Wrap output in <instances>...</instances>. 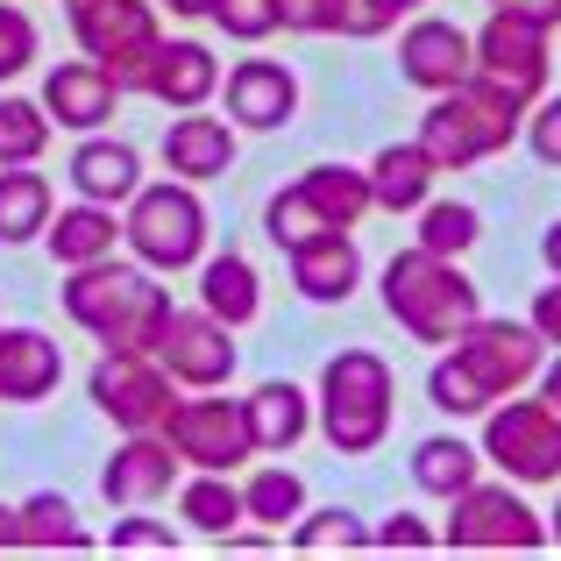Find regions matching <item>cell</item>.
<instances>
[{"mask_svg": "<svg viewBox=\"0 0 561 561\" xmlns=\"http://www.w3.org/2000/svg\"><path fill=\"white\" fill-rule=\"evenodd\" d=\"M548 363V342L534 334V320H491L477 313L462 334L448 342V356L426 370V398L448 420H483L497 398L526 391Z\"/></svg>", "mask_w": 561, "mask_h": 561, "instance_id": "cell-1", "label": "cell"}, {"mask_svg": "<svg viewBox=\"0 0 561 561\" xmlns=\"http://www.w3.org/2000/svg\"><path fill=\"white\" fill-rule=\"evenodd\" d=\"M65 320L85 328L100 348H128V356H157L171 320V291L157 285V271L122 256H100L65 271Z\"/></svg>", "mask_w": 561, "mask_h": 561, "instance_id": "cell-2", "label": "cell"}, {"mask_svg": "<svg viewBox=\"0 0 561 561\" xmlns=\"http://www.w3.org/2000/svg\"><path fill=\"white\" fill-rule=\"evenodd\" d=\"M383 313L426 348H448L469 320L483 313V291L469 285V271L455 256H434V249H398L383 263Z\"/></svg>", "mask_w": 561, "mask_h": 561, "instance_id": "cell-3", "label": "cell"}, {"mask_svg": "<svg viewBox=\"0 0 561 561\" xmlns=\"http://www.w3.org/2000/svg\"><path fill=\"white\" fill-rule=\"evenodd\" d=\"M391 405H398V383H391V363H383L377 348H342V356H328L313 412H320V434H328L334 455H348V462L377 455L383 434H391Z\"/></svg>", "mask_w": 561, "mask_h": 561, "instance_id": "cell-4", "label": "cell"}, {"mask_svg": "<svg viewBox=\"0 0 561 561\" xmlns=\"http://www.w3.org/2000/svg\"><path fill=\"white\" fill-rule=\"evenodd\" d=\"M519 128H526L519 100L497 93V85H483L477 71H469L455 93H434V107L420 114V150L434 157L440 171H469V164H483V157L512 150Z\"/></svg>", "mask_w": 561, "mask_h": 561, "instance_id": "cell-5", "label": "cell"}, {"mask_svg": "<svg viewBox=\"0 0 561 561\" xmlns=\"http://www.w3.org/2000/svg\"><path fill=\"white\" fill-rule=\"evenodd\" d=\"M122 242L136 249L142 271L157 277H179V271H199L206 256V206H199V185L185 179H157L128 199L122 214Z\"/></svg>", "mask_w": 561, "mask_h": 561, "instance_id": "cell-6", "label": "cell"}, {"mask_svg": "<svg viewBox=\"0 0 561 561\" xmlns=\"http://www.w3.org/2000/svg\"><path fill=\"white\" fill-rule=\"evenodd\" d=\"M363 214H370V171L313 164V171H299L285 192H271V206H263V234H271V249L285 256V249L313 242V234H328V228H356Z\"/></svg>", "mask_w": 561, "mask_h": 561, "instance_id": "cell-7", "label": "cell"}, {"mask_svg": "<svg viewBox=\"0 0 561 561\" xmlns=\"http://www.w3.org/2000/svg\"><path fill=\"white\" fill-rule=\"evenodd\" d=\"M440 548H497V554H534L548 548V519L519 497V483H491L477 477L469 491L448 497V526H440Z\"/></svg>", "mask_w": 561, "mask_h": 561, "instance_id": "cell-8", "label": "cell"}, {"mask_svg": "<svg viewBox=\"0 0 561 561\" xmlns=\"http://www.w3.org/2000/svg\"><path fill=\"white\" fill-rule=\"evenodd\" d=\"M483 462L512 483H561V412L548 398H497L483 412Z\"/></svg>", "mask_w": 561, "mask_h": 561, "instance_id": "cell-9", "label": "cell"}, {"mask_svg": "<svg viewBox=\"0 0 561 561\" xmlns=\"http://www.w3.org/2000/svg\"><path fill=\"white\" fill-rule=\"evenodd\" d=\"M71 36L93 65H107L122 79V93H142V65L164 43V22H157L150 0H65Z\"/></svg>", "mask_w": 561, "mask_h": 561, "instance_id": "cell-10", "label": "cell"}, {"mask_svg": "<svg viewBox=\"0 0 561 561\" xmlns=\"http://www.w3.org/2000/svg\"><path fill=\"white\" fill-rule=\"evenodd\" d=\"M157 434L179 448L185 469H242L249 455H256V434H249V405L242 398H228V383L220 391H192L179 405L164 412V426Z\"/></svg>", "mask_w": 561, "mask_h": 561, "instance_id": "cell-11", "label": "cell"}, {"mask_svg": "<svg viewBox=\"0 0 561 561\" xmlns=\"http://www.w3.org/2000/svg\"><path fill=\"white\" fill-rule=\"evenodd\" d=\"M85 398L107 412L122 434H157L164 412L179 405V383L157 356H128V348H100V363L85 370Z\"/></svg>", "mask_w": 561, "mask_h": 561, "instance_id": "cell-12", "label": "cell"}, {"mask_svg": "<svg viewBox=\"0 0 561 561\" xmlns=\"http://www.w3.org/2000/svg\"><path fill=\"white\" fill-rule=\"evenodd\" d=\"M477 79L483 85H497V93H512L519 107H534L540 93H548V28L540 22H526V14H512V8H491V22L477 28Z\"/></svg>", "mask_w": 561, "mask_h": 561, "instance_id": "cell-13", "label": "cell"}, {"mask_svg": "<svg viewBox=\"0 0 561 561\" xmlns=\"http://www.w3.org/2000/svg\"><path fill=\"white\" fill-rule=\"evenodd\" d=\"M157 363L171 370L179 391H220V383L234 377V363H242V348H234V328L214 320L206 306H171Z\"/></svg>", "mask_w": 561, "mask_h": 561, "instance_id": "cell-14", "label": "cell"}, {"mask_svg": "<svg viewBox=\"0 0 561 561\" xmlns=\"http://www.w3.org/2000/svg\"><path fill=\"white\" fill-rule=\"evenodd\" d=\"M398 71H405V85H420L426 100L455 93V85L477 71V43H469V28H455L448 14H412L405 36H398Z\"/></svg>", "mask_w": 561, "mask_h": 561, "instance_id": "cell-15", "label": "cell"}, {"mask_svg": "<svg viewBox=\"0 0 561 561\" xmlns=\"http://www.w3.org/2000/svg\"><path fill=\"white\" fill-rule=\"evenodd\" d=\"M220 93H228V122L234 128L271 136V128H285L291 114H299V71L277 65V57H242V65L220 71Z\"/></svg>", "mask_w": 561, "mask_h": 561, "instance_id": "cell-16", "label": "cell"}, {"mask_svg": "<svg viewBox=\"0 0 561 561\" xmlns=\"http://www.w3.org/2000/svg\"><path fill=\"white\" fill-rule=\"evenodd\" d=\"M179 469L185 462L164 434H128L122 448L107 455V469H100V497H107L114 512H142V505H157V497H171Z\"/></svg>", "mask_w": 561, "mask_h": 561, "instance_id": "cell-17", "label": "cell"}, {"mask_svg": "<svg viewBox=\"0 0 561 561\" xmlns=\"http://www.w3.org/2000/svg\"><path fill=\"white\" fill-rule=\"evenodd\" d=\"M114 107H122V79H114L107 65H93V57L43 71V114H50L57 128H71V136H93V128H107Z\"/></svg>", "mask_w": 561, "mask_h": 561, "instance_id": "cell-18", "label": "cell"}, {"mask_svg": "<svg viewBox=\"0 0 561 561\" xmlns=\"http://www.w3.org/2000/svg\"><path fill=\"white\" fill-rule=\"evenodd\" d=\"M285 263H291V291H299L306 306H342V299H356V285H363L356 228H328V234H313V242L285 249Z\"/></svg>", "mask_w": 561, "mask_h": 561, "instance_id": "cell-19", "label": "cell"}, {"mask_svg": "<svg viewBox=\"0 0 561 561\" xmlns=\"http://www.w3.org/2000/svg\"><path fill=\"white\" fill-rule=\"evenodd\" d=\"M142 93L164 100L171 114L206 107V100L220 93V65H214V50H206L199 36H164V43L150 50V65H142Z\"/></svg>", "mask_w": 561, "mask_h": 561, "instance_id": "cell-20", "label": "cell"}, {"mask_svg": "<svg viewBox=\"0 0 561 561\" xmlns=\"http://www.w3.org/2000/svg\"><path fill=\"white\" fill-rule=\"evenodd\" d=\"M234 150H242L234 122H220V114H206V107H185L179 122L164 128V171H171V179H185V185L228 179Z\"/></svg>", "mask_w": 561, "mask_h": 561, "instance_id": "cell-21", "label": "cell"}, {"mask_svg": "<svg viewBox=\"0 0 561 561\" xmlns=\"http://www.w3.org/2000/svg\"><path fill=\"white\" fill-rule=\"evenodd\" d=\"M65 179L79 199H93V206H128L142 192V150L128 136H79V150H71V164H65Z\"/></svg>", "mask_w": 561, "mask_h": 561, "instance_id": "cell-22", "label": "cell"}, {"mask_svg": "<svg viewBox=\"0 0 561 561\" xmlns=\"http://www.w3.org/2000/svg\"><path fill=\"white\" fill-rule=\"evenodd\" d=\"M65 383V348L43 328H0V405H43Z\"/></svg>", "mask_w": 561, "mask_h": 561, "instance_id": "cell-23", "label": "cell"}, {"mask_svg": "<svg viewBox=\"0 0 561 561\" xmlns=\"http://www.w3.org/2000/svg\"><path fill=\"white\" fill-rule=\"evenodd\" d=\"M242 405H249V434H256V455H291L306 434H313V398H306L291 377H263L256 391L242 398Z\"/></svg>", "mask_w": 561, "mask_h": 561, "instance_id": "cell-24", "label": "cell"}, {"mask_svg": "<svg viewBox=\"0 0 561 561\" xmlns=\"http://www.w3.org/2000/svg\"><path fill=\"white\" fill-rule=\"evenodd\" d=\"M114 242H122V220H114V206H93V199L57 206L50 228H43V249H50L57 271H79V263L114 256Z\"/></svg>", "mask_w": 561, "mask_h": 561, "instance_id": "cell-25", "label": "cell"}, {"mask_svg": "<svg viewBox=\"0 0 561 561\" xmlns=\"http://www.w3.org/2000/svg\"><path fill=\"white\" fill-rule=\"evenodd\" d=\"M434 179H440V164L420 142H383L377 164H370V206H383V214H420L434 199Z\"/></svg>", "mask_w": 561, "mask_h": 561, "instance_id": "cell-26", "label": "cell"}, {"mask_svg": "<svg viewBox=\"0 0 561 561\" xmlns=\"http://www.w3.org/2000/svg\"><path fill=\"white\" fill-rule=\"evenodd\" d=\"M199 306L228 328H249L263 313V277L242 249H220V256H199Z\"/></svg>", "mask_w": 561, "mask_h": 561, "instance_id": "cell-27", "label": "cell"}, {"mask_svg": "<svg viewBox=\"0 0 561 561\" xmlns=\"http://www.w3.org/2000/svg\"><path fill=\"white\" fill-rule=\"evenodd\" d=\"M57 192L36 164H0V242H43Z\"/></svg>", "mask_w": 561, "mask_h": 561, "instance_id": "cell-28", "label": "cell"}, {"mask_svg": "<svg viewBox=\"0 0 561 561\" xmlns=\"http://www.w3.org/2000/svg\"><path fill=\"white\" fill-rule=\"evenodd\" d=\"M179 519L199 540H228L242 526V483H228V469H192L179 483Z\"/></svg>", "mask_w": 561, "mask_h": 561, "instance_id": "cell-29", "label": "cell"}, {"mask_svg": "<svg viewBox=\"0 0 561 561\" xmlns=\"http://www.w3.org/2000/svg\"><path fill=\"white\" fill-rule=\"evenodd\" d=\"M477 477H483V448H469L462 434H426L420 448H412V483H420L426 497H440V505H448L455 491H469Z\"/></svg>", "mask_w": 561, "mask_h": 561, "instance_id": "cell-30", "label": "cell"}, {"mask_svg": "<svg viewBox=\"0 0 561 561\" xmlns=\"http://www.w3.org/2000/svg\"><path fill=\"white\" fill-rule=\"evenodd\" d=\"M14 548H85V526L71 512V497L36 491L14 505Z\"/></svg>", "mask_w": 561, "mask_h": 561, "instance_id": "cell-31", "label": "cell"}, {"mask_svg": "<svg viewBox=\"0 0 561 561\" xmlns=\"http://www.w3.org/2000/svg\"><path fill=\"white\" fill-rule=\"evenodd\" d=\"M299 512H306V483H299V469H277V462L249 469V483H242V519L277 526V534H285Z\"/></svg>", "mask_w": 561, "mask_h": 561, "instance_id": "cell-32", "label": "cell"}, {"mask_svg": "<svg viewBox=\"0 0 561 561\" xmlns=\"http://www.w3.org/2000/svg\"><path fill=\"white\" fill-rule=\"evenodd\" d=\"M291 548L299 554H363L370 548V526L348 505H320V512H299V519H291Z\"/></svg>", "mask_w": 561, "mask_h": 561, "instance_id": "cell-33", "label": "cell"}, {"mask_svg": "<svg viewBox=\"0 0 561 561\" xmlns=\"http://www.w3.org/2000/svg\"><path fill=\"white\" fill-rule=\"evenodd\" d=\"M50 150V114L43 100H22L0 85V164H36Z\"/></svg>", "mask_w": 561, "mask_h": 561, "instance_id": "cell-34", "label": "cell"}, {"mask_svg": "<svg viewBox=\"0 0 561 561\" xmlns=\"http://www.w3.org/2000/svg\"><path fill=\"white\" fill-rule=\"evenodd\" d=\"M477 234H483V214L469 199H426L420 206V249H434V256L462 263L477 249Z\"/></svg>", "mask_w": 561, "mask_h": 561, "instance_id": "cell-35", "label": "cell"}, {"mask_svg": "<svg viewBox=\"0 0 561 561\" xmlns=\"http://www.w3.org/2000/svg\"><path fill=\"white\" fill-rule=\"evenodd\" d=\"M271 8H277V28H291V36H348L356 0H271Z\"/></svg>", "mask_w": 561, "mask_h": 561, "instance_id": "cell-36", "label": "cell"}, {"mask_svg": "<svg viewBox=\"0 0 561 561\" xmlns=\"http://www.w3.org/2000/svg\"><path fill=\"white\" fill-rule=\"evenodd\" d=\"M28 65H36V22L0 0V85H14Z\"/></svg>", "mask_w": 561, "mask_h": 561, "instance_id": "cell-37", "label": "cell"}, {"mask_svg": "<svg viewBox=\"0 0 561 561\" xmlns=\"http://www.w3.org/2000/svg\"><path fill=\"white\" fill-rule=\"evenodd\" d=\"M206 22H220L234 43H263V36H277V8H271V0H220Z\"/></svg>", "mask_w": 561, "mask_h": 561, "instance_id": "cell-38", "label": "cell"}, {"mask_svg": "<svg viewBox=\"0 0 561 561\" xmlns=\"http://www.w3.org/2000/svg\"><path fill=\"white\" fill-rule=\"evenodd\" d=\"M519 136H526V150H534L540 164L561 171V93H540L534 107H526V128H519Z\"/></svg>", "mask_w": 561, "mask_h": 561, "instance_id": "cell-39", "label": "cell"}, {"mask_svg": "<svg viewBox=\"0 0 561 561\" xmlns=\"http://www.w3.org/2000/svg\"><path fill=\"white\" fill-rule=\"evenodd\" d=\"M426 0H356V8H348V36L356 43H370V36H391L398 22H405V14H420Z\"/></svg>", "mask_w": 561, "mask_h": 561, "instance_id": "cell-40", "label": "cell"}, {"mask_svg": "<svg viewBox=\"0 0 561 561\" xmlns=\"http://www.w3.org/2000/svg\"><path fill=\"white\" fill-rule=\"evenodd\" d=\"M370 548H391V554H398V548H405V554H426V548H440V534L420 519V512H391L383 526H370Z\"/></svg>", "mask_w": 561, "mask_h": 561, "instance_id": "cell-41", "label": "cell"}, {"mask_svg": "<svg viewBox=\"0 0 561 561\" xmlns=\"http://www.w3.org/2000/svg\"><path fill=\"white\" fill-rule=\"evenodd\" d=\"M107 548L114 554H179V534H171V526H157V519H114Z\"/></svg>", "mask_w": 561, "mask_h": 561, "instance_id": "cell-42", "label": "cell"}, {"mask_svg": "<svg viewBox=\"0 0 561 561\" xmlns=\"http://www.w3.org/2000/svg\"><path fill=\"white\" fill-rule=\"evenodd\" d=\"M526 320H534V334L548 348H561V277H548V291H534V313Z\"/></svg>", "mask_w": 561, "mask_h": 561, "instance_id": "cell-43", "label": "cell"}, {"mask_svg": "<svg viewBox=\"0 0 561 561\" xmlns=\"http://www.w3.org/2000/svg\"><path fill=\"white\" fill-rule=\"evenodd\" d=\"M497 8H512V14H526V22H540L548 36L561 28V0H497Z\"/></svg>", "mask_w": 561, "mask_h": 561, "instance_id": "cell-44", "label": "cell"}, {"mask_svg": "<svg viewBox=\"0 0 561 561\" xmlns=\"http://www.w3.org/2000/svg\"><path fill=\"white\" fill-rule=\"evenodd\" d=\"M540 398H548V405L561 412V348H554L548 363H540Z\"/></svg>", "mask_w": 561, "mask_h": 561, "instance_id": "cell-45", "label": "cell"}, {"mask_svg": "<svg viewBox=\"0 0 561 561\" xmlns=\"http://www.w3.org/2000/svg\"><path fill=\"white\" fill-rule=\"evenodd\" d=\"M540 263H548V277H561V220H548V234H540Z\"/></svg>", "mask_w": 561, "mask_h": 561, "instance_id": "cell-46", "label": "cell"}, {"mask_svg": "<svg viewBox=\"0 0 561 561\" xmlns=\"http://www.w3.org/2000/svg\"><path fill=\"white\" fill-rule=\"evenodd\" d=\"M157 8H171V14H185V22H192V14H214L220 0H157Z\"/></svg>", "mask_w": 561, "mask_h": 561, "instance_id": "cell-47", "label": "cell"}, {"mask_svg": "<svg viewBox=\"0 0 561 561\" xmlns=\"http://www.w3.org/2000/svg\"><path fill=\"white\" fill-rule=\"evenodd\" d=\"M0 548H14V505H0Z\"/></svg>", "mask_w": 561, "mask_h": 561, "instance_id": "cell-48", "label": "cell"}, {"mask_svg": "<svg viewBox=\"0 0 561 561\" xmlns=\"http://www.w3.org/2000/svg\"><path fill=\"white\" fill-rule=\"evenodd\" d=\"M548 540L561 548V497H554V512H548Z\"/></svg>", "mask_w": 561, "mask_h": 561, "instance_id": "cell-49", "label": "cell"}, {"mask_svg": "<svg viewBox=\"0 0 561 561\" xmlns=\"http://www.w3.org/2000/svg\"><path fill=\"white\" fill-rule=\"evenodd\" d=\"M491 8H497V0H491Z\"/></svg>", "mask_w": 561, "mask_h": 561, "instance_id": "cell-50", "label": "cell"}]
</instances>
